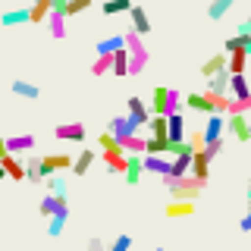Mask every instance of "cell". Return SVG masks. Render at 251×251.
I'll return each instance as SVG.
<instances>
[{
	"label": "cell",
	"mask_w": 251,
	"mask_h": 251,
	"mask_svg": "<svg viewBox=\"0 0 251 251\" xmlns=\"http://www.w3.org/2000/svg\"><path fill=\"white\" fill-rule=\"evenodd\" d=\"M66 220H69V210H66V214L50 217V220H47V235H50V239H60L63 229H66Z\"/></svg>",
	"instance_id": "29"
},
{
	"label": "cell",
	"mask_w": 251,
	"mask_h": 251,
	"mask_svg": "<svg viewBox=\"0 0 251 251\" xmlns=\"http://www.w3.org/2000/svg\"><path fill=\"white\" fill-rule=\"evenodd\" d=\"M223 135H226V116L210 113V116H207V123H204V129H201L204 148H210V145H217V141H223Z\"/></svg>",
	"instance_id": "2"
},
{
	"label": "cell",
	"mask_w": 251,
	"mask_h": 251,
	"mask_svg": "<svg viewBox=\"0 0 251 251\" xmlns=\"http://www.w3.org/2000/svg\"><path fill=\"white\" fill-rule=\"evenodd\" d=\"M145 66H148V53H135V57H129V75H138Z\"/></svg>",
	"instance_id": "40"
},
{
	"label": "cell",
	"mask_w": 251,
	"mask_h": 251,
	"mask_svg": "<svg viewBox=\"0 0 251 251\" xmlns=\"http://www.w3.org/2000/svg\"><path fill=\"white\" fill-rule=\"evenodd\" d=\"M110 73H113V75H129V53H126V47L113 53V66H110Z\"/></svg>",
	"instance_id": "31"
},
{
	"label": "cell",
	"mask_w": 251,
	"mask_h": 251,
	"mask_svg": "<svg viewBox=\"0 0 251 251\" xmlns=\"http://www.w3.org/2000/svg\"><path fill=\"white\" fill-rule=\"evenodd\" d=\"M167 188L173 192V201H195L204 185H198L192 176H185V179H176V182H167Z\"/></svg>",
	"instance_id": "3"
},
{
	"label": "cell",
	"mask_w": 251,
	"mask_h": 251,
	"mask_svg": "<svg viewBox=\"0 0 251 251\" xmlns=\"http://www.w3.org/2000/svg\"><path fill=\"white\" fill-rule=\"evenodd\" d=\"M154 251H167V248H154Z\"/></svg>",
	"instance_id": "49"
},
{
	"label": "cell",
	"mask_w": 251,
	"mask_h": 251,
	"mask_svg": "<svg viewBox=\"0 0 251 251\" xmlns=\"http://www.w3.org/2000/svg\"><path fill=\"white\" fill-rule=\"evenodd\" d=\"M94 157H98V154H94V151H88V148H85V151H78V154H75V160H73V173H75V176H85V173L91 170Z\"/></svg>",
	"instance_id": "24"
},
{
	"label": "cell",
	"mask_w": 251,
	"mask_h": 251,
	"mask_svg": "<svg viewBox=\"0 0 251 251\" xmlns=\"http://www.w3.org/2000/svg\"><path fill=\"white\" fill-rule=\"evenodd\" d=\"M167 94H170V88H163V85H157L151 91V104H148L151 116H167Z\"/></svg>",
	"instance_id": "13"
},
{
	"label": "cell",
	"mask_w": 251,
	"mask_h": 251,
	"mask_svg": "<svg viewBox=\"0 0 251 251\" xmlns=\"http://www.w3.org/2000/svg\"><path fill=\"white\" fill-rule=\"evenodd\" d=\"M0 22H3V25H22V22H28V6H22V10H6L0 16Z\"/></svg>",
	"instance_id": "30"
},
{
	"label": "cell",
	"mask_w": 251,
	"mask_h": 251,
	"mask_svg": "<svg viewBox=\"0 0 251 251\" xmlns=\"http://www.w3.org/2000/svg\"><path fill=\"white\" fill-rule=\"evenodd\" d=\"M182 104L188 110H195V113H204V116H210L214 110H210V98L207 94H201V91H192V94H185L182 98Z\"/></svg>",
	"instance_id": "11"
},
{
	"label": "cell",
	"mask_w": 251,
	"mask_h": 251,
	"mask_svg": "<svg viewBox=\"0 0 251 251\" xmlns=\"http://www.w3.org/2000/svg\"><path fill=\"white\" fill-rule=\"evenodd\" d=\"M148 129H151L148 138H167V116H151V120H148Z\"/></svg>",
	"instance_id": "33"
},
{
	"label": "cell",
	"mask_w": 251,
	"mask_h": 251,
	"mask_svg": "<svg viewBox=\"0 0 251 251\" xmlns=\"http://www.w3.org/2000/svg\"><path fill=\"white\" fill-rule=\"evenodd\" d=\"M91 6V0H66V10H63V16H75V13H85Z\"/></svg>",
	"instance_id": "39"
},
{
	"label": "cell",
	"mask_w": 251,
	"mask_h": 251,
	"mask_svg": "<svg viewBox=\"0 0 251 251\" xmlns=\"http://www.w3.org/2000/svg\"><path fill=\"white\" fill-rule=\"evenodd\" d=\"M235 35H239V38H251V19H242L239 28H235Z\"/></svg>",
	"instance_id": "43"
},
{
	"label": "cell",
	"mask_w": 251,
	"mask_h": 251,
	"mask_svg": "<svg viewBox=\"0 0 251 251\" xmlns=\"http://www.w3.org/2000/svg\"><path fill=\"white\" fill-rule=\"evenodd\" d=\"M88 248H91V251H107V248H104V242H100V239H91V242H88Z\"/></svg>",
	"instance_id": "45"
},
{
	"label": "cell",
	"mask_w": 251,
	"mask_h": 251,
	"mask_svg": "<svg viewBox=\"0 0 251 251\" xmlns=\"http://www.w3.org/2000/svg\"><path fill=\"white\" fill-rule=\"evenodd\" d=\"M0 179H6V173H3V167H0Z\"/></svg>",
	"instance_id": "48"
},
{
	"label": "cell",
	"mask_w": 251,
	"mask_h": 251,
	"mask_svg": "<svg viewBox=\"0 0 251 251\" xmlns=\"http://www.w3.org/2000/svg\"><path fill=\"white\" fill-rule=\"evenodd\" d=\"M220 73H226V53H214L210 60H204V66H201V75H207V78H214Z\"/></svg>",
	"instance_id": "21"
},
{
	"label": "cell",
	"mask_w": 251,
	"mask_h": 251,
	"mask_svg": "<svg viewBox=\"0 0 251 251\" xmlns=\"http://www.w3.org/2000/svg\"><path fill=\"white\" fill-rule=\"evenodd\" d=\"M110 66H113V57H98L91 66V75H104V73H110Z\"/></svg>",
	"instance_id": "41"
},
{
	"label": "cell",
	"mask_w": 251,
	"mask_h": 251,
	"mask_svg": "<svg viewBox=\"0 0 251 251\" xmlns=\"http://www.w3.org/2000/svg\"><path fill=\"white\" fill-rule=\"evenodd\" d=\"M126 104H129V120L135 123L138 129H145V126H148V120H151V113H148V104H145L141 98H129Z\"/></svg>",
	"instance_id": "6"
},
{
	"label": "cell",
	"mask_w": 251,
	"mask_h": 251,
	"mask_svg": "<svg viewBox=\"0 0 251 251\" xmlns=\"http://www.w3.org/2000/svg\"><path fill=\"white\" fill-rule=\"evenodd\" d=\"M98 145H100V154H123L120 145H116V141L110 138L107 132H100V135H98Z\"/></svg>",
	"instance_id": "37"
},
{
	"label": "cell",
	"mask_w": 251,
	"mask_h": 251,
	"mask_svg": "<svg viewBox=\"0 0 251 251\" xmlns=\"http://www.w3.org/2000/svg\"><path fill=\"white\" fill-rule=\"evenodd\" d=\"M242 232H251V207H248V214L242 217Z\"/></svg>",
	"instance_id": "44"
},
{
	"label": "cell",
	"mask_w": 251,
	"mask_h": 251,
	"mask_svg": "<svg viewBox=\"0 0 251 251\" xmlns=\"http://www.w3.org/2000/svg\"><path fill=\"white\" fill-rule=\"evenodd\" d=\"M0 167H3V173H6V179H16V182H19V179H25V167H22L19 160H16V157H0Z\"/></svg>",
	"instance_id": "23"
},
{
	"label": "cell",
	"mask_w": 251,
	"mask_h": 251,
	"mask_svg": "<svg viewBox=\"0 0 251 251\" xmlns=\"http://www.w3.org/2000/svg\"><path fill=\"white\" fill-rule=\"evenodd\" d=\"M22 167H25V179H28V182L38 185V182H44V179H47V173H44V167H41V157H28Z\"/></svg>",
	"instance_id": "20"
},
{
	"label": "cell",
	"mask_w": 251,
	"mask_h": 251,
	"mask_svg": "<svg viewBox=\"0 0 251 251\" xmlns=\"http://www.w3.org/2000/svg\"><path fill=\"white\" fill-rule=\"evenodd\" d=\"M141 157H126V170H123V176H126V185H138L141 182Z\"/></svg>",
	"instance_id": "19"
},
{
	"label": "cell",
	"mask_w": 251,
	"mask_h": 251,
	"mask_svg": "<svg viewBox=\"0 0 251 251\" xmlns=\"http://www.w3.org/2000/svg\"><path fill=\"white\" fill-rule=\"evenodd\" d=\"M141 170L145 173H157L167 179L170 176V157H141Z\"/></svg>",
	"instance_id": "15"
},
{
	"label": "cell",
	"mask_w": 251,
	"mask_h": 251,
	"mask_svg": "<svg viewBox=\"0 0 251 251\" xmlns=\"http://www.w3.org/2000/svg\"><path fill=\"white\" fill-rule=\"evenodd\" d=\"M47 31H50L53 41H63V38H66V16L50 13V16H47Z\"/></svg>",
	"instance_id": "22"
},
{
	"label": "cell",
	"mask_w": 251,
	"mask_h": 251,
	"mask_svg": "<svg viewBox=\"0 0 251 251\" xmlns=\"http://www.w3.org/2000/svg\"><path fill=\"white\" fill-rule=\"evenodd\" d=\"M248 207H251V185H248Z\"/></svg>",
	"instance_id": "47"
},
{
	"label": "cell",
	"mask_w": 251,
	"mask_h": 251,
	"mask_svg": "<svg viewBox=\"0 0 251 251\" xmlns=\"http://www.w3.org/2000/svg\"><path fill=\"white\" fill-rule=\"evenodd\" d=\"M53 135H57L60 141H85L88 132H85L82 123H69V126H57V129H53Z\"/></svg>",
	"instance_id": "14"
},
{
	"label": "cell",
	"mask_w": 251,
	"mask_h": 251,
	"mask_svg": "<svg viewBox=\"0 0 251 251\" xmlns=\"http://www.w3.org/2000/svg\"><path fill=\"white\" fill-rule=\"evenodd\" d=\"M188 176L195 179L198 185H207V179H210V160L201 154H192V167H188Z\"/></svg>",
	"instance_id": "5"
},
{
	"label": "cell",
	"mask_w": 251,
	"mask_h": 251,
	"mask_svg": "<svg viewBox=\"0 0 251 251\" xmlns=\"http://www.w3.org/2000/svg\"><path fill=\"white\" fill-rule=\"evenodd\" d=\"M25 151H35V135H10L6 138V154L10 157L25 154Z\"/></svg>",
	"instance_id": "10"
},
{
	"label": "cell",
	"mask_w": 251,
	"mask_h": 251,
	"mask_svg": "<svg viewBox=\"0 0 251 251\" xmlns=\"http://www.w3.org/2000/svg\"><path fill=\"white\" fill-rule=\"evenodd\" d=\"M0 157H6V138L0 135Z\"/></svg>",
	"instance_id": "46"
},
{
	"label": "cell",
	"mask_w": 251,
	"mask_h": 251,
	"mask_svg": "<svg viewBox=\"0 0 251 251\" xmlns=\"http://www.w3.org/2000/svg\"><path fill=\"white\" fill-rule=\"evenodd\" d=\"M132 10V0H107L104 6H100V13L104 16H116V13H129Z\"/></svg>",
	"instance_id": "32"
},
{
	"label": "cell",
	"mask_w": 251,
	"mask_h": 251,
	"mask_svg": "<svg viewBox=\"0 0 251 251\" xmlns=\"http://www.w3.org/2000/svg\"><path fill=\"white\" fill-rule=\"evenodd\" d=\"M226 132L242 141V145H248L251 141V116H226Z\"/></svg>",
	"instance_id": "4"
},
{
	"label": "cell",
	"mask_w": 251,
	"mask_h": 251,
	"mask_svg": "<svg viewBox=\"0 0 251 251\" xmlns=\"http://www.w3.org/2000/svg\"><path fill=\"white\" fill-rule=\"evenodd\" d=\"M38 210H41V217H57V214H66L69 210V204L66 201H60V198H53V195H44L41 198V204H38Z\"/></svg>",
	"instance_id": "12"
},
{
	"label": "cell",
	"mask_w": 251,
	"mask_h": 251,
	"mask_svg": "<svg viewBox=\"0 0 251 251\" xmlns=\"http://www.w3.org/2000/svg\"><path fill=\"white\" fill-rule=\"evenodd\" d=\"M123 41H126V53H129V57H135V53H148V50H145V44H141V38H138V35H132V31H126Z\"/></svg>",
	"instance_id": "34"
},
{
	"label": "cell",
	"mask_w": 251,
	"mask_h": 251,
	"mask_svg": "<svg viewBox=\"0 0 251 251\" xmlns=\"http://www.w3.org/2000/svg\"><path fill=\"white\" fill-rule=\"evenodd\" d=\"M167 141H173V145H182V141H185V120H182V113L167 116Z\"/></svg>",
	"instance_id": "7"
},
{
	"label": "cell",
	"mask_w": 251,
	"mask_h": 251,
	"mask_svg": "<svg viewBox=\"0 0 251 251\" xmlns=\"http://www.w3.org/2000/svg\"><path fill=\"white\" fill-rule=\"evenodd\" d=\"M195 214V201H170L167 204V217H192Z\"/></svg>",
	"instance_id": "26"
},
{
	"label": "cell",
	"mask_w": 251,
	"mask_h": 251,
	"mask_svg": "<svg viewBox=\"0 0 251 251\" xmlns=\"http://www.w3.org/2000/svg\"><path fill=\"white\" fill-rule=\"evenodd\" d=\"M123 47H126L123 35H110V38H100L94 50H98V57H113V53H116V50H123Z\"/></svg>",
	"instance_id": "16"
},
{
	"label": "cell",
	"mask_w": 251,
	"mask_h": 251,
	"mask_svg": "<svg viewBox=\"0 0 251 251\" xmlns=\"http://www.w3.org/2000/svg\"><path fill=\"white\" fill-rule=\"evenodd\" d=\"M129 248H132V235L123 232V235H116V239H113V245H110L107 251H129Z\"/></svg>",
	"instance_id": "42"
},
{
	"label": "cell",
	"mask_w": 251,
	"mask_h": 251,
	"mask_svg": "<svg viewBox=\"0 0 251 251\" xmlns=\"http://www.w3.org/2000/svg\"><path fill=\"white\" fill-rule=\"evenodd\" d=\"M50 16V0H38L28 6V22H44Z\"/></svg>",
	"instance_id": "28"
},
{
	"label": "cell",
	"mask_w": 251,
	"mask_h": 251,
	"mask_svg": "<svg viewBox=\"0 0 251 251\" xmlns=\"http://www.w3.org/2000/svg\"><path fill=\"white\" fill-rule=\"evenodd\" d=\"M10 91L16 94V98H25V100H38V98H41V88L31 85V82H25V78H16V82L10 85Z\"/></svg>",
	"instance_id": "17"
},
{
	"label": "cell",
	"mask_w": 251,
	"mask_h": 251,
	"mask_svg": "<svg viewBox=\"0 0 251 251\" xmlns=\"http://www.w3.org/2000/svg\"><path fill=\"white\" fill-rule=\"evenodd\" d=\"M179 107H182V94H179L176 88H170V94H167V116L179 113Z\"/></svg>",
	"instance_id": "38"
},
{
	"label": "cell",
	"mask_w": 251,
	"mask_h": 251,
	"mask_svg": "<svg viewBox=\"0 0 251 251\" xmlns=\"http://www.w3.org/2000/svg\"><path fill=\"white\" fill-rule=\"evenodd\" d=\"M104 163L110 173H123L126 170V154H104Z\"/></svg>",
	"instance_id": "36"
},
{
	"label": "cell",
	"mask_w": 251,
	"mask_h": 251,
	"mask_svg": "<svg viewBox=\"0 0 251 251\" xmlns=\"http://www.w3.org/2000/svg\"><path fill=\"white\" fill-rule=\"evenodd\" d=\"M107 135L113 138L116 145H120V141L132 138V135H141V129L129 120V116H113V120H110V126H107Z\"/></svg>",
	"instance_id": "1"
},
{
	"label": "cell",
	"mask_w": 251,
	"mask_h": 251,
	"mask_svg": "<svg viewBox=\"0 0 251 251\" xmlns=\"http://www.w3.org/2000/svg\"><path fill=\"white\" fill-rule=\"evenodd\" d=\"M188 167H192V154H179L170 160V176L163 182H176V179H185L188 176Z\"/></svg>",
	"instance_id": "8"
},
{
	"label": "cell",
	"mask_w": 251,
	"mask_h": 251,
	"mask_svg": "<svg viewBox=\"0 0 251 251\" xmlns=\"http://www.w3.org/2000/svg\"><path fill=\"white\" fill-rule=\"evenodd\" d=\"M229 10H232V0H214V3L207 6V16L210 19H223Z\"/></svg>",
	"instance_id": "35"
},
{
	"label": "cell",
	"mask_w": 251,
	"mask_h": 251,
	"mask_svg": "<svg viewBox=\"0 0 251 251\" xmlns=\"http://www.w3.org/2000/svg\"><path fill=\"white\" fill-rule=\"evenodd\" d=\"M44 182H47V195H53V198L66 201V179H63V176H47Z\"/></svg>",
	"instance_id": "27"
},
{
	"label": "cell",
	"mask_w": 251,
	"mask_h": 251,
	"mask_svg": "<svg viewBox=\"0 0 251 251\" xmlns=\"http://www.w3.org/2000/svg\"><path fill=\"white\" fill-rule=\"evenodd\" d=\"M245 63H248V57L245 53H226V73L229 75H245Z\"/></svg>",
	"instance_id": "25"
},
{
	"label": "cell",
	"mask_w": 251,
	"mask_h": 251,
	"mask_svg": "<svg viewBox=\"0 0 251 251\" xmlns=\"http://www.w3.org/2000/svg\"><path fill=\"white\" fill-rule=\"evenodd\" d=\"M229 94H232V100H245V98H251L248 75H229Z\"/></svg>",
	"instance_id": "18"
},
{
	"label": "cell",
	"mask_w": 251,
	"mask_h": 251,
	"mask_svg": "<svg viewBox=\"0 0 251 251\" xmlns=\"http://www.w3.org/2000/svg\"><path fill=\"white\" fill-rule=\"evenodd\" d=\"M129 16H132V35H148L151 31V19H148V10L145 6H135L132 3V10H129Z\"/></svg>",
	"instance_id": "9"
}]
</instances>
